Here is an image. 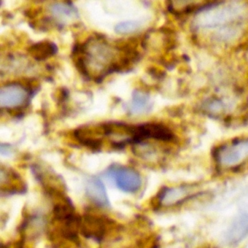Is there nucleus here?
<instances>
[{"instance_id": "nucleus-8", "label": "nucleus", "mask_w": 248, "mask_h": 248, "mask_svg": "<svg viewBox=\"0 0 248 248\" xmlns=\"http://www.w3.org/2000/svg\"><path fill=\"white\" fill-rule=\"evenodd\" d=\"M248 236V212L236 216L226 232V239L230 245H236Z\"/></svg>"}, {"instance_id": "nucleus-14", "label": "nucleus", "mask_w": 248, "mask_h": 248, "mask_svg": "<svg viewBox=\"0 0 248 248\" xmlns=\"http://www.w3.org/2000/svg\"><path fill=\"white\" fill-rule=\"evenodd\" d=\"M140 21H130L120 23L115 27L116 32L120 34H130L136 32L140 29Z\"/></svg>"}, {"instance_id": "nucleus-6", "label": "nucleus", "mask_w": 248, "mask_h": 248, "mask_svg": "<svg viewBox=\"0 0 248 248\" xmlns=\"http://www.w3.org/2000/svg\"><path fill=\"white\" fill-rule=\"evenodd\" d=\"M148 139L168 143L174 141L175 136L169 127L159 123H149L138 125L135 143H140Z\"/></svg>"}, {"instance_id": "nucleus-9", "label": "nucleus", "mask_w": 248, "mask_h": 248, "mask_svg": "<svg viewBox=\"0 0 248 248\" xmlns=\"http://www.w3.org/2000/svg\"><path fill=\"white\" fill-rule=\"evenodd\" d=\"M193 188L186 186H181L172 188H167L162 190L159 196V202L161 205L169 207L181 202L186 199L190 194Z\"/></svg>"}, {"instance_id": "nucleus-2", "label": "nucleus", "mask_w": 248, "mask_h": 248, "mask_svg": "<svg viewBox=\"0 0 248 248\" xmlns=\"http://www.w3.org/2000/svg\"><path fill=\"white\" fill-rule=\"evenodd\" d=\"M122 226L105 215L88 210L81 216L80 232L85 237L102 242L113 230Z\"/></svg>"}, {"instance_id": "nucleus-4", "label": "nucleus", "mask_w": 248, "mask_h": 248, "mask_svg": "<svg viewBox=\"0 0 248 248\" xmlns=\"http://www.w3.org/2000/svg\"><path fill=\"white\" fill-rule=\"evenodd\" d=\"M31 91L20 83L7 84L0 91V105L8 112L17 113L28 105Z\"/></svg>"}, {"instance_id": "nucleus-7", "label": "nucleus", "mask_w": 248, "mask_h": 248, "mask_svg": "<svg viewBox=\"0 0 248 248\" xmlns=\"http://www.w3.org/2000/svg\"><path fill=\"white\" fill-rule=\"evenodd\" d=\"M0 189L2 194H23L27 186L19 174L11 168H1Z\"/></svg>"}, {"instance_id": "nucleus-5", "label": "nucleus", "mask_w": 248, "mask_h": 248, "mask_svg": "<svg viewBox=\"0 0 248 248\" xmlns=\"http://www.w3.org/2000/svg\"><path fill=\"white\" fill-rule=\"evenodd\" d=\"M108 175L115 181L117 186L129 193H136L140 189L141 178L140 174L133 168L112 165L108 169Z\"/></svg>"}, {"instance_id": "nucleus-12", "label": "nucleus", "mask_w": 248, "mask_h": 248, "mask_svg": "<svg viewBox=\"0 0 248 248\" xmlns=\"http://www.w3.org/2000/svg\"><path fill=\"white\" fill-rule=\"evenodd\" d=\"M150 107L149 95L143 91L136 90L133 92L130 111L134 114H142L149 111Z\"/></svg>"}, {"instance_id": "nucleus-1", "label": "nucleus", "mask_w": 248, "mask_h": 248, "mask_svg": "<svg viewBox=\"0 0 248 248\" xmlns=\"http://www.w3.org/2000/svg\"><path fill=\"white\" fill-rule=\"evenodd\" d=\"M248 26V2L224 1L200 7L196 11L191 29L196 34L217 44L238 41Z\"/></svg>"}, {"instance_id": "nucleus-11", "label": "nucleus", "mask_w": 248, "mask_h": 248, "mask_svg": "<svg viewBox=\"0 0 248 248\" xmlns=\"http://www.w3.org/2000/svg\"><path fill=\"white\" fill-rule=\"evenodd\" d=\"M57 51V46L49 40L39 42L28 48L30 56L37 61L46 60L54 56Z\"/></svg>"}, {"instance_id": "nucleus-13", "label": "nucleus", "mask_w": 248, "mask_h": 248, "mask_svg": "<svg viewBox=\"0 0 248 248\" xmlns=\"http://www.w3.org/2000/svg\"><path fill=\"white\" fill-rule=\"evenodd\" d=\"M53 15L59 18H76L78 11L71 2H56L50 6Z\"/></svg>"}, {"instance_id": "nucleus-3", "label": "nucleus", "mask_w": 248, "mask_h": 248, "mask_svg": "<svg viewBox=\"0 0 248 248\" xmlns=\"http://www.w3.org/2000/svg\"><path fill=\"white\" fill-rule=\"evenodd\" d=\"M215 161L223 168H234L248 160V137L220 145L213 152Z\"/></svg>"}, {"instance_id": "nucleus-10", "label": "nucleus", "mask_w": 248, "mask_h": 248, "mask_svg": "<svg viewBox=\"0 0 248 248\" xmlns=\"http://www.w3.org/2000/svg\"><path fill=\"white\" fill-rule=\"evenodd\" d=\"M86 191L88 197L98 207H109L105 186L101 180L97 178L90 179L87 184Z\"/></svg>"}]
</instances>
